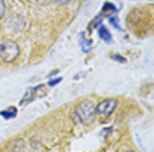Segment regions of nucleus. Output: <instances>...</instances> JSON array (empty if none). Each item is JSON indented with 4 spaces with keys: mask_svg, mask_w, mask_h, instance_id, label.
Returning <instances> with one entry per match:
<instances>
[{
    "mask_svg": "<svg viewBox=\"0 0 154 152\" xmlns=\"http://www.w3.org/2000/svg\"><path fill=\"white\" fill-rule=\"evenodd\" d=\"M96 28H98V37L102 38L103 42H107V44H109V42L112 40V35H110V32H109V30H107L103 25H98Z\"/></svg>",
    "mask_w": 154,
    "mask_h": 152,
    "instance_id": "obj_6",
    "label": "nucleus"
},
{
    "mask_svg": "<svg viewBox=\"0 0 154 152\" xmlns=\"http://www.w3.org/2000/svg\"><path fill=\"white\" fill-rule=\"evenodd\" d=\"M56 4H61V5H67V4H70L72 0H54Z\"/></svg>",
    "mask_w": 154,
    "mask_h": 152,
    "instance_id": "obj_13",
    "label": "nucleus"
},
{
    "mask_svg": "<svg viewBox=\"0 0 154 152\" xmlns=\"http://www.w3.org/2000/svg\"><path fill=\"white\" fill-rule=\"evenodd\" d=\"M147 2H152V0H147Z\"/></svg>",
    "mask_w": 154,
    "mask_h": 152,
    "instance_id": "obj_15",
    "label": "nucleus"
},
{
    "mask_svg": "<svg viewBox=\"0 0 154 152\" xmlns=\"http://www.w3.org/2000/svg\"><path fill=\"white\" fill-rule=\"evenodd\" d=\"M74 119L79 121L82 124H89L93 119H95V105L91 100H86V102H81L74 108Z\"/></svg>",
    "mask_w": 154,
    "mask_h": 152,
    "instance_id": "obj_1",
    "label": "nucleus"
},
{
    "mask_svg": "<svg viewBox=\"0 0 154 152\" xmlns=\"http://www.w3.org/2000/svg\"><path fill=\"white\" fill-rule=\"evenodd\" d=\"M5 12H7V4L5 0H0V19L5 18Z\"/></svg>",
    "mask_w": 154,
    "mask_h": 152,
    "instance_id": "obj_8",
    "label": "nucleus"
},
{
    "mask_svg": "<svg viewBox=\"0 0 154 152\" xmlns=\"http://www.w3.org/2000/svg\"><path fill=\"white\" fill-rule=\"evenodd\" d=\"M109 23H110L114 28L121 30V26H119V21H117V18H116V16H110V18H109Z\"/></svg>",
    "mask_w": 154,
    "mask_h": 152,
    "instance_id": "obj_10",
    "label": "nucleus"
},
{
    "mask_svg": "<svg viewBox=\"0 0 154 152\" xmlns=\"http://www.w3.org/2000/svg\"><path fill=\"white\" fill-rule=\"evenodd\" d=\"M19 56V46L14 42V40H2L0 42V59L5 61V63H11L14 61L16 58Z\"/></svg>",
    "mask_w": 154,
    "mask_h": 152,
    "instance_id": "obj_2",
    "label": "nucleus"
},
{
    "mask_svg": "<svg viewBox=\"0 0 154 152\" xmlns=\"http://www.w3.org/2000/svg\"><path fill=\"white\" fill-rule=\"evenodd\" d=\"M125 152H135V150H125Z\"/></svg>",
    "mask_w": 154,
    "mask_h": 152,
    "instance_id": "obj_14",
    "label": "nucleus"
},
{
    "mask_svg": "<svg viewBox=\"0 0 154 152\" xmlns=\"http://www.w3.org/2000/svg\"><path fill=\"white\" fill-rule=\"evenodd\" d=\"M61 82V77H58V79H51L48 82V86H56V84H60Z\"/></svg>",
    "mask_w": 154,
    "mask_h": 152,
    "instance_id": "obj_12",
    "label": "nucleus"
},
{
    "mask_svg": "<svg viewBox=\"0 0 154 152\" xmlns=\"http://www.w3.org/2000/svg\"><path fill=\"white\" fill-rule=\"evenodd\" d=\"M81 38H82V42H81V47H82V51H89L91 49V40H84V35H81Z\"/></svg>",
    "mask_w": 154,
    "mask_h": 152,
    "instance_id": "obj_9",
    "label": "nucleus"
},
{
    "mask_svg": "<svg viewBox=\"0 0 154 152\" xmlns=\"http://www.w3.org/2000/svg\"><path fill=\"white\" fill-rule=\"evenodd\" d=\"M107 11H112V12L116 14V12H117V7H116L114 4H110V2H105V4H103V7H102V12H100L103 18L107 16Z\"/></svg>",
    "mask_w": 154,
    "mask_h": 152,
    "instance_id": "obj_7",
    "label": "nucleus"
},
{
    "mask_svg": "<svg viewBox=\"0 0 154 152\" xmlns=\"http://www.w3.org/2000/svg\"><path fill=\"white\" fill-rule=\"evenodd\" d=\"M110 58L114 61H117V63H126V58H123L121 54H110Z\"/></svg>",
    "mask_w": 154,
    "mask_h": 152,
    "instance_id": "obj_11",
    "label": "nucleus"
},
{
    "mask_svg": "<svg viewBox=\"0 0 154 152\" xmlns=\"http://www.w3.org/2000/svg\"><path fill=\"white\" fill-rule=\"evenodd\" d=\"M18 115V108L16 107H7L4 110H0V117L2 119H14Z\"/></svg>",
    "mask_w": 154,
    "mask_h": 152,
    "instance_id": "obj_5",
    "label": "nucleus"
},
{
    "mask_svg": "<svg viewBox=\"0 0 154 152\" xmlns=\"http://www.w3.org/2000/svg\"><path fill=\"white\" fill-rule=\"evenodd\" d=\"M116 98H107V100H102L100 103L95 107V115L98 117H109V115H112V112L116 110Z\"/></svg>",
    "mask_w": 154,
    "mask_h": 152,
    "instance_id": "obj_3",
    "label": "nucleus"
},
{
    "mask_svg": "<svg viewBox=\"0 0 154 152\" xmlns=\"http://www.w3.org/2000/svg\"><path fill=\"white\" fill-rule=\"evenodd\" d=\"M42 91H44V86H37V87L30 89L28 93L25 95V98L21 100V103H23V105H26L28 102H32V100H33V96H35V95H38V93H42Z\"/></svg>",
    "mask_w": 154,
    "mask_h": 152,
    "instance_id": "obj_4",
    "label": "nucleus"
}]
</instances>
